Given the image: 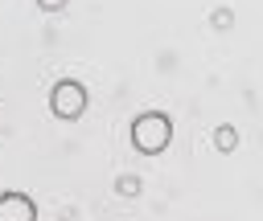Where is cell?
<instances>
[{"mask_svg": "<svg viewBox=\"0 0 263 221\" xmlns=\"http://www.w3.org/2000/svg\"><path fill=\"white\" fill-rule=\"evenodd\" d=\"M140 176H132V172H123V176H115V192L119 196H140Z\"/></svg>", "mask_w": 263, "mask_h": 221, "instance_id": "obj_5", "label": "cell"}, {"mask_svg": "<svg viewBox=\"0 0 263 221\" xmlns=\"http://www.w3.org/2000/svg\"><path fill=\"white\" fill-rule=\"evenodd\" d=\"M127 143L140 156H160L173 143V119L164 110H140L132 119V127H127Z\"/></svg>", "mask_w": 263, "mask_h": 221, "instance_id": "obj_1", "label": "cell"}, {"mask_svg": "<svg viewBox=\"0 0 263 221\" xmlns=\"http://www.w3.org/2000/svg\"><path fill=\"white\" fill-rule=\"evenodd\" d=\"M214 147H218V151H234V147H238V131H234L230 123H218V127H214Z\"/></svg>", "mask_w": 263, "mask_h": 221, "instance_id": "obj_4", "label": "cell"}, {"mask_svg": "<svg viewBox=\"0 0 263 221\" xmlns=\"http://www.w3.org/2000/svg\"><path fill=\"white\" fill-rule=\"evenodd\" d=\"M230 20H234L230 8H218V12H214V25H218V29H230Z\"/></svg>", "mask_w": 263, "mask_h": 221, "instance_id": "obj_7", "label": "cell"}, {"mask_svg": "<svg viewBox=\"0 0 263 221\" xmlns=\"http://www.w3.org/2000/svg\"><path fill=\"white\" fill-rule=\"evenodd\" d=\"M0 221H37V201L29 192H0Z\"/></svg>", "mask_w": 263, "mask_h": 221, "instance_id": "obj_3", "label": "cell"}, {"mask_svg": "<svg viewBox=\"0 0 263 221\" xmlns=\"http://www.w3.org/2000/svg\"><path fill=\"white\" fill-rule=\"evenodd\" d=\"M33 4H37L41 12H62V8H66L70 0H33Z\"/></svg>", "mask_w": 263, "mask_h": 221, "instance_id": "obj_6", "label": "cell"}, {"mask_svg": "<svg viewBox=\"0 0 263 221\" xmlns=\"http://www.w3.org/2000/svg\"><path fill=\"white\" fill-rule=\"evenodd\" d=\"M86 102H90V90L78 82V78H62L49 86V115L62 119V123H74L86 115Z\"/></svg>", "mask_w": 263, "mask_h": 221, "instance_id": "obj_2", "label": "cell"}]
</instances>
